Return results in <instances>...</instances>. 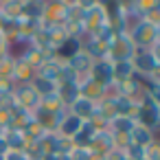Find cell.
Here are the masks:
<instances>
[]
</instances>
